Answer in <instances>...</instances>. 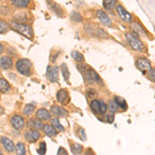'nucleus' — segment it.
I'll return each instance as SVG.
<instances>
[{
	"label": "nucleus",
	"mask_w": 155,
	"mask_h": 155,
	"mask_svg": "<svg viewBox=\"0 0 155 155\" xmlns=\"http://www.w3.org/2000/svg\"><path fill=\"white\" fill-rule=\"evenodd\" d=\"M46 76H47V78H48V80L50 82H57V81H58V79H59L58 67L49 65L48 67H47Z\"/></svg>",
	"instance_id": "5"
},
{
	"label": "nucleus",
	"mask_w": 155,
	"mask_h": 155,
	"mask_svg": "<svg viewBox=\"0 0 155 155\" xmlns=\"http://www.w3.org/2000/svg\"><path fill=\"white\" fill-rule=\"evenodd\" d=\"M90 107H91L92 112L94 114H101V102L99 101H96V99H93L91 102H90Z\"/></svg>",
	"instance_id": "20"
},
{
	"label": "nucleus",
	"mask_w": 155,
	"mask_h": 155,
	"mask_svg": "<svg viewBox=\"0 0 155 155\" xmlns=\"http://www.w3.org/2000/svg\"><path fill=\"white\" fill-rule=\"evenodd\" d=\"M115 101H116V102L118 104V106L120 109H122V110H125L127 109V104H126V101H125V99L123 98V97H120V96H116L115 97Z\"/></svg>",
	"instance_id": "25"
},
{
	"label": "nucleus",
	"mask_w": 155,
	"mask_h": 155,
	"mask_svg": "<svg viewBox=\"0 0 155 155\" xmlns=\"http://www.w3.org/2000/svg\"><path fill=\"white\" fill-rule=\"evenodd\" d=\"M51 123H52V125H53L55 128L57 129V130H59V131H63L64 130V127L60 124V122H59V120L57 119V118H53L51 120Z\"/></svg>",
	"instance_id": "31"
},
{
	"label": "nucleus",
	"mask_w": 155,
	"mask_h": 155,
	"mask_svg": "<svg viewBox=\"0 0 155 155\" xmlns=\"http://www.w3.org/2000/svg\"><path fill=\"white\" fill-rule=\"evenodd\" d=\"M125 36H126V41H128L129 46H130L132 49L136 50V51H139V52L144 51V49H145L144 44L140 41L137 36L132 35V34H130V33H127Z\"/></svg>",
	"instance_id": "3"
},
{
	"label": "nucleus",
	"mask_w": 155,
	"mask_h": 155,
	"mask_svg": "<svg viewBox=\"0 0 155 155\" xmlns=\"http://www.w3.org/2000/svg\"><path fill=\"white\" fill-rule=\"evenodd\" d=\"M136 65L137 67V69H140V71L143 72H146L151 69V63L146 58H137Z\"/></svg>",
	"instance_id": "6"
},
{
	"label": "nucleus",
	"mask_w": 155,
	"mask_h": 155,
	"mask_svg": "<svg viewBox=\"0 0 155 155\" xmlns=\"http://www.w3.org/2000/svg\"><path fill=\"white\" fill-rule=\"evenodd\" d=\"M97 18H98L99 22L104 25V26L107 27H112V21L109 17L107 16L106 12H104L102 11H97Z\"/></svg>",
	"instance_id": "12"
},
{
	"label": "nucleus",
	"mask_w": 155,
	"mask_h": 155,
	"mask_svg": "<svg viewBox=\"0 0 155 155\" xmlns=\"http://www.w3.org/2000/svg\"><path fill=\"white\" fill-rule=\"evenodd\" d=\"M0 90H1V92H8L11 90V85L3 78L0 79Z\"/></svg>",
	"instance_id": "23"
},
{
	"label": "nucleus",
	"mask_w": 155,
	"mask_h": 155,
	"mask_svg": "<svg viewBox=\"0 0 155 155\" xmlns=\"http://www.w3.org/2000/svg\"><path fill=\"white\" fill-rule=\"evenodd\" d=\"M47 145L45 142H41V145H39L38 149H37V153L38 154H46V151H47Z\"/></svg>",
	"instance_id": "35"
},
{
	"label": "nucleus",
	"mask_w": 155,
	"mask_h": 155,
	"mask_svg": "<svg viewBox=\"0 0 155 155\" xmlns=\"http://www.w3.org/2000/svg\"><path fill=\"white\" fill-rule=\"evenodd\" d=\"M69 18L72 22H74V23H79V22L82 21V16L80 15V12H72L71 14V16H69Z\"/></svg>",
	"instance_id": "27"
},
{
	"label": "nucleus",
	"mask_w": 155,
	"mask_h": 155,
	"mask_svg": "<svg viewBox=\"0 0 155 155\" xmlns=\"http://www.w3.org/2000/svg\"><path fill=\"white\" fill-rule=\"evenodd\" d=\"M112 114H113V113H111L110 116H107V121H109V122H113V120H114V116Z\"/></svg>",
	"instance_id": "42"
},
{
	"label": "nucleus",
	"mask_w": 155,
	"mask_h": 155,
	"mask_svg": "<svg viewBox=\"0 0 155 155\" xmlns=\"http://www.w3.org/2000/svg\"><path fill=\"white\" fill-rule=\"evenodd\" d=\"M47 2H48L49 8L51 9L52 12H54V14H56L57 16H59V17L62 16V8L60 7L59 4L55 3L53 1H50V0H47Z\"/></svg>",
	"instance_id": "16"
},
{
	"label": "nucleus",
	"mask_w": 155,
	"mask_h": 155,
	"mask_svg": "<svg viewBox=\"0 0 155 155\" xmlns=\"http://www.w3.org/2000/svg\"><path fill=\"white\" fill-rule=\"evenodd\" d=\"M51 114H53L55 117L62 118V117H66L68 115V112L65 109L59 106H52L51 107Z\"/></svg>",
	"instance_id": "11"
},
{
	"label": "nucleus",
	"mask_w": 155,
	"mask_h": 155,
	"mask_svg": "<svg viewBox=\"0 0 155 155\" xmlns=\"http://www.w3.org/2000/svg\"><path fill=\"white\" fill-rule=\"evenodd\" d=\"M36 118L41 119V121H47V120L51 119V113L49 111H47L46 109H39L36 112Z\"/></svg>",
	"instance_id": "15"
},
{
	"label": "nucleus",
	"mask_w": 155,
	"mask_h": 155,
	"mask_svg": "<svg viewBox=\"0 0 155 155\" xmlns=\"http://www.w3.org/2000/svg\"><path fill=\"white\" fill-rule=\"evenodd\" d=\"M83 150V146L79 144H72L71 145V152L72 154H80Z\"/></svg>",
	"instance_id": "32"
},
{
	"label": "nucleus",
	"mask_w": 155,
	"mask_h": 155,
	"mask_svg": "<svg viewBox=\"0 0 155 155\" xmlns=\"http://www.w3.org/2000/svg\"><path fill=\"white\" fill-rule=\"evenodd\" d=\"M9 25L14 30H16L17 32L21 33L22 35H24L27 38L32 39L33 37V31H32V28L28 25H25L23 23H19L17 21H11L9 22Z\"/></svg>",
	"instance_id": "1"
},
{
	"label": "nucleus",
	"mask_w": 155,
	"mask_h": 155,
	"mask_svg": "<svg viewBox=\"0 0 155 155\" xmlns=\"http://www.w3.org/2000/svg\"><path fill=\"white\" fill-rule=\"evenodd\" d=\"M132 29L134 30V31L137 32V35L139 34V35H146V31L142 28V26L140 25L139 23H132Z\"/></svg>",
	"instance_id": "24"
},
{
	"label": "nucleus",
	"mask_w": 155,
	"mask_h": 155,
	"mask_svg": "<svg viewBox=\"0 0 155 155\" xmlns=\"http://www.w3.org/2000/svg\"><path fill=\"white\" fill-rule=\"evenodd\" d=\"M30 0H11V4L17 8H25L29 5Z\"/></svg>",
	"instance_id": "18"
},
{
	"label": "nucleus",
	"mask_w": 155,
	"mask_h": 155,
	"mask_svg": "<svg viewBox=\"0 0 155 155\" xmlns=\"http://www.w3.org/2000/svg\"><path fill=\"white\" fill-rule=\"evenodd\" d=\"M31 65H32L31 61L26 58L19 59L16 63V67L18 72L25 77H29L31 74Z\"/></svg>",
	"instance_id": "2"
},
{
	"label": "nucleus",
	"mask_w": 155,
	"mask_h": 155,
	"mask_svg": "<svg viewBox=\"0 0 155 155\" xmlns=\"http://www.w3.org/2000/svg\"><path fill=\"white\" fill-rule=\"evenodd\" d=\"M42 129H44L45 134H47L48 137H55L57 134V129L53 125H50V124H46Z\"/></svg>",
	"instance_id": "19"
},
{
	"label": "nucleus",
	"mask_w": 155,
	"mask_h": 155,
	"mask_svg": "<svg viewBox=\"0 0 155 155\" xmlns=\"http://www.w3.org/2000/svg\"><path fill=\"white\" fill-rule=\"evenodd\" d=\"M79 131H80V134H81V139L83 140V141H86V134H85V130L83 128H80L79 129Z\"/></svg>",
	"instance_id": "40"
},
{
	"label": "nucleus",
	"mask_w": 155,
	"mask_h": 155,
	"mask_svg": "<svg viewBox=\"0 0 155 155\" xmlns=\"http://www.w3.org/2000/svg\"><path fill=\"white\" fill-rule=\"evenodd\" d=\"M95 94H96V92L94 91V90H92L91 88H89L88 90H87V92H86L87 97H93Z\"/></svg>",
	"instance_id": "39"
},
{
	"label": "nucleus",
	"mask_w": 155,
	"mask_h": 155,
	"mask_svg": "<svg viewBox=\"0 0 155 155\" xmlns=\"http://www.w3.org/2000/svg\"><path fill=\"white\" fill-rule=\"evenodd\" d=\"M24 137L26 139V141L29 142V143H35L37 140L41 137V134L36 129H30V130H27L25 132Z\"/></svg>",
	"instance_id": "7"
},
{
	"label": "nucleus",
	"mask_w": 155,
	"mask_h": 155,
	"mask_svg": "<svg viewBox=\"0 0 155 155\" xmlns=\"http://www.w3.org/2000/svg\"><path fill=\"white\" fill-rule=\"evenodd\" d=\"M34 109H35V107H34L33 104H26V106L24 107L23 113L24 115H26V116H29V115H31L34 112Z\"/></svg>",
	"instance_id": "30"
},
{
	"label": "nucleus",
	"mask_w": 155,
	"mask_h": 155,
	"mask_svg": "<svg viewBox=\"0 0 155 155\" xmlns=\"http://www.w3.org/2000/svg\"><path fill=\"white\" fill-rule=\"evenodd\" d=\"M99 102H101V114H104L107 112V106L106 104V102H104V101H99Z\"/></svg>",
	"instance_id": "37"
},
{
	"label": "nucleus",
	"mask_w": 155,
	"mask_h": 155,
	"mask_svg": "<svg viewBox=\"0 0 155 155\" xmlns=\"http://www.w3.org/2000/svg\"><path fill=\"white\" fill-rule=\"evenodd\" d=\"M0 66H1V68L4 69V71L12 68V60L7 56H2L1 59H0Z\"/></svg>",
	"instance_id": "13"
},
{
	"label": "nucleus",
	"mask_w": 155,
	"mask_h": 155,
	"mask_svg": "<svg viewBox=\"0 0 155 155\" xmlns=\"http://www.w3.org/2000/svg\"><path fill=\"white\" fill-rule=\"evenodd\" d=\"M117 0H104L102 1V4H104V7L107 11H113L114 7L117 6Z\"/></svg>",
	"instance_id": "21"
},
{
	"label": "nucleus",
	"mask_w": 155,
	"mask_h": 155,
	"mask_svg": "<svg viewBox=\"0 0 155 155\" xmlns=\"http://www.w3.org/2000/svg\"><path fill=\"white\" fill-rule=\"evenodd\" d=\"M148 76H149V79L151 80L152 82H154V83H155V69H154V68H151V69H150Z\"/></svg>",
	"instance_id": "38"
},
{
	"label": "nucleus",
	"mask_w": 155,
	"mask_h": 155,
	"mask_svg": "<svg viewBox=\"0 0 155 155\" xmlns=\"http://www.w3.org/2000/svg\"><path fill=\"white\" fill-rule=\"evenodd\" d=\"M116 12H117V14H118L119 18L121 19L122 21L126 22V23H132L131 15L129 14V12H127L122 5H120V4L119 5H117L116 6Z\"/></svg>",
	"instance_id": "4"
},
{
	"label": "nucleus",
	"mask_w": 155,
	"mask_h": 155,
	"mask_svg": "<svg viewBox=\"0 0 155 155\" xmlns=\"http://www.w3.org/2000/svg\"><path fill=\"white\" fill-rule=\"evenodd\" d=\"M94 35L97 36V37H101V38H104V37H109L107 32H104V30L99 29V28L96 30V32H95V34H94Z\"/></svg>",
	"instance_id": "36"
},
{
	"label": "nucleus",
	"mask_w": 155,
	"mask_h": 155,
	"mask_svg": "<svg viewBox=\"0 0 155 155\" xmlns=\"http://www.w3.org/2000/svg\"><path fill=\"white\" fill-rule=\"evenodd\" d=\"M0 50H1V53H3V45L0 46Z\"/></svg>",
	"instance_id": "43"
},
{
	"label": "nucleus",
	"mask_w": 155,
	"mask_h": 155,
	"mask_svg": "<svg viewBox=\"0 0 155 155\" xmlns=\"http://www.w3.org/2000/svg\"><path fill=\"white\" fill-rule=\"evenodd\" d=\"M14 19L19 23H23V22H26L28 20V17H27L26 12H16L14 16Z\"/></svg>",
	"instance_id": "22"
},
{
	"label": "nucleus",
	"mask_w": 155,
	"mask_h": 155,
	"mask_svg": "<svg viewBox=\"0 0 155 155\" xmlns=\"http://www.w3.org/2000/svg\"><path fill=\"white\" fill-rule=\"evenodd\" d=\"M57 154H67V151L64 148H60L58 149V152H57Z\"/></svg>",
	"instance_id": "41"
},
{
	"label": "nucleus",
	"mask_w": 155,
	"mask_h": 155,
	"mask_svg": "<svg viewBox=\"0 0 155 155\" xmlns=\"http://www.w3.org/2000/svg\"><path fill=\"white\" fill-rule=\"evenodd\" d=\"M56 99L59 104H66L69 101V95L67 93V91L65 89H60L56 94Z\"/></svg>",
	"instance_id": "9"
},
{
	"label": "nucleus",
	"mask_w": 155,
	"mask_h": 155,
	"mask_svg": "<svg viewBox=\"0 0 155 155\" xmlns=\"http://www.w3.org/2000/svg\"><path fill=\"white\" fill-rule=\"evenodd\" d=\"M11 123L12 127H15L16 129L20 130V129H22L25 126V120L23 117L20 116V115H15V116L12 117Z\"/></svg>",
	"instance_id": "8"
},
{
	"label": "nucleus",
	"mask_w": 155,
	"mask_h": 155,
	"mask_svg": "<svg viewBox=\"0 0 155 155\" xmlns=\"http://www.w3.org/2000/svg\"><path fill=\"white\" fill-rule=\"evenodd\" d=\"M87 78H88V80H90L91 82H93V83H97L99 85H104L101 78L99 77V74H97V72L94 71L93 68H89L88 69V71H87Z\"/></svg>",
	"instance_id": "10"
},
{
	"label": "nucleus",
	"mask_w": 155,
	"mask_h": 155,
	"mask_svg": "<svg viewBox=\"0 0 155 155\" xmlns=\"http://www.w3.org/2000/svg\"><path fill=\"white\" fill-rule=\"evenodd\" d=\"M8 30V26H7L6 22H4L3 20L0 21V33L3 34L4 32H6Z\"/></svg>",
	"instance_id": "34"
},
{
	"label": "nucleus",
	"mask_w": 155,
	"mask_h": 155,
	"mask_svg": "<svg viewBox=\"0 0 155 155\" xmlns=\"http://www.w3.org/2000/svg\"><path fill=\"white\" fill-rule=\"evenodd\" d=\"M61 71H62V76H63L65 82H68V80H69V71H68V67H67L66 63H62Z\"/></svg>",
	"instance_id": "26"
},
{
	"label": "nucleus",
	"mask_w": 155,
	"mask_h": 155,
	"mask_svg": "<svg viewBox=\"0 0 155 155\" xmlns=\"http://www.w3.org/2000/svg\"><path fill=\"white\" fill-rule=\"evenodd\" d=\"M28 126L30 127V128H32V129H36V130H39V129L44 128L45 125L42 124V122L41 121V119L36 118L35 120H34V119L29 120Z\"/></svg>",
	"instance_id": "17"
},
{
	"label": "nucleus",
	"mask_w": 155,
	"mask_h": 155,
	"mask_svg": "<svg viewBox=\"0 0 155 155\" xmlns=\"http://www.w3.org/2000/svg\"><path fill=\"white\" fill-rule=\"evenodd\" d=\"M1 145L7 152H12L15 150V145L12 143V141L8 140L5 137H1Z\"/></svg>",
	"instance_id": "14"
},
{
	"label": "nucleus",
	"mask_w": 155,
	"mask_h": 155,
	"mask_svg": "<svg viewBox=\"0 0 155 155\" xmlns=\"http://www.w3.org/2000/svg\"><path fill=\"white\" fill-rule=\"evenodd\" d=\"M109 110H110V112L111 113H115V112H117L118 111V109H119V106H118V104L116 102V101L115 99H113V101H110L109 102Z\"/></svg>",
	"instance_id": "28"
},
{
	"label": "nucleus",
	"mask_w": 155,
	"mask_h": 155,
	"mask_svg": "<svg viewBox=\"0 0 155 155\" xmlns=\"http://www.w3.org/2000/svg\"><path fill=\"white\" fill-rule=\"evenodd\" d=\"M16 151H17V153L20 154V155L26 154V150H25L24 144L23 143H18V145L16 146Z\"/></svg>",
	"instance_id": "33"
},
{
	"label": "nucleus",
	"mask_w": 155,
	"mask_h": 155,
	"mask_svg": "<svg viewBox=\"0 0 155 155\" xmlns=\"http://www.w3.org/2000/svg\"><path fill=\"white\" fill-rule=\"evenodd\" d=\"M71 57L72 58H74V60H76L77 62H84V56L83 55H82L81 53H80V52H78V51H74L71 53Z\"/></svg>",
	"instance_id": "29"
}]
</instances>
